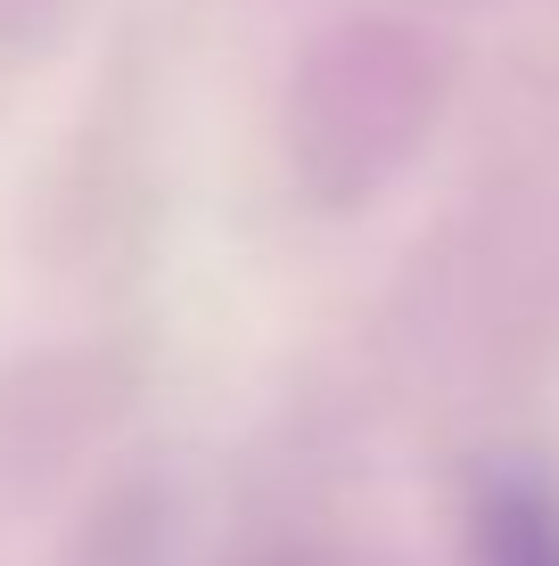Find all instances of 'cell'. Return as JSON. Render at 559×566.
<instances>
[{"mask_svg": "<svg viewBox=\"0 0 559 566\" xmlns=\"http://www.w3.org/2000/svg\"><path fill=\"white\" fill-rule=\"evenodd\" d=\"M477 558L486 566H559V493L544 476H503L477 501Z\"/></svg>", "mask_w": 559, "mask_h": 566, "instance_id": "6da1fadb", "label": "cell"}]
</instances>
